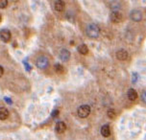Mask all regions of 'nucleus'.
I'll return each mask as SVG.
<instances>
[{
	"mask_svg": "<svg viewBox=\"0 0 146 140\" xmlns=\"http://www.w3.org/2000/svg\"><path fill=\"white\" fill-rule=\"evenodd\" d=\"M127 96H128V98H129V100H131V101H135L137 99V93L133 88H130L128 90Z\"/></svg>",
	"mask_w": 146,
	"mask_h": 140,
	"instance_id": "10",
	"label": "nucleus"
},
{
	"mask_svg": "<svg viewBox=\"0 0 146 140\" xmlns=\"http://www.w3.org/2000/svg\"><path fill=\"white\" fill-rule=\"evenodd\" d=\"M7 5H8V1H7V0H0V8H1V9H4V8H6Z\"/></svg>",
	"mask_w": 146,
	"mask_h": 140,
	"instance_id": "17",
	"label": "nucleus"
},
{
	"mask_svg": "<svg viewBox=\"0 0 146 140\" xmlns=\"http://www.w3.org/2000/svg\"><path fill=\"white\" fill-rule=\"evenodd\" d=\"M101 134H102L104 137L110 136V134H111V129H110L109 125H104L102 128H101Z\"/></svg>",
	"mask_w": 146,
	"mask_h": 140,
	"instance_id": "11",
	"label": "nucleus"
},
{
	"mask_svg": "<svg viewBox=\"0 0 146 140\" xmlns=\"http://www.w3.org/2000/svg\"><path fill=\"white\" fill-rule=\"evenodd\" d=\"M137 79H139V75H137V73H134V74H133L132 81H133L134 84H135V83L137 82Z\"/></svg>",
	"mask_w": 146,
	"mask_h": 140,
	"instance_id": "19",
	"label": "nucleus"
},
{
	"mask_svg": "<svg viewBox=\"0 0 146 140\" xmlns=\"http://www.w3.org/2000/svg\"><path fill=\"white\" fill-rule=\"evenodd\" d=\"M100 33V29L96 24H90L87 28V34L90 38H97Z\"/></svg>",
	"mask_w": 146,
	"mask_h": 140,
	"instance_id": "1",
	"label": "nucleus"
},
{
	"mask_svg": "<svg viewBox=\"0 0 146 140\" xmlns=\"http://www.w3.org/2000/svg\"><path fill=\"white\" fill-rule=\"evenodd\" d=\"M11 37H12V35L9 30L3 29L0 31V38H1V40L4 41V42H8V41L11 40Z\"/></svg>",
	"mask_w": 146,
	"mask_h": 140,
	"instance_id": "4",
	"label": "nucleus"
},
{
	"mask_svg": "<svg viewBox=\"0 0 146 140\" xmlns=\"http://www.w3.org/2000/svg\"><path fill=\"white\" fill-rule=\"evenodd\" d=\"M59 57L62 61H67L70 58V53L66 49H62V50H61V52H60Z\"/></svg>",
	"mask_w": 146,
	"mask_h": 140,
	"instance_id": "7",
	"label": "nucleus"
},
{
	"mask_svg": "<svg viewBox=\"0 0 146 140\" xmlns=\"http://www.w3.org/2000/svg\"><path fill=\"white\" fill-rule=\"evenodd\" d=\"M78 51H79V53L82 54V55H87L88 53V48L86 44H81L79 47H78Z\"/></svg>",
	"mask_w": 146,
	"mask_h": 140,
	"instance_id": "14",
	"label": "nucleus"
},
{
	"mask_svg": "<svg viewBox=\"0 0 146 140\" xmlns=\"http://www.w3.org/2000/svg\"><path fill=\"white\" fill-rule=\"evenodd\" d=\"M55 71L57 72V73H62L64 72V66L62 65V64L60 63H56L55 64Z\"/></svg>",
	"mask_w": 146,
	"mask_h": 140,
	"instance_id": "15",
	"label": "nucleus"
},
{
	"mask_svg": "<svg viewBox=\"0 0 146 140\" xmlns=\"http://www.w3.org/2000/svg\"><path fill=\"white\" fill-rule=\"evenodd\" d=\"M0 21H1V15H0Z\"/></svg>",
	"mask_w": 146,
	"mask_h": 140,
	"instance_id": "23",
	"label": "nucleus"
},
{
	"mask_svg": "<svg viewBox=\"0 0 146 140\" xmlns=\"http://www.w3.org/2000/svg\"><path fill=\"white\" fill-rule=\"evenodd\" d=\"M141 100L146 104V90L144 92H142V94H141Z\"/></svg>",
	"mask_w": 146,
	"mask_h": 140,
	"instance_id": "21",
	"label": "nucleus"
},
{
	"mask_svg": "<svg viewBox=\"0 0 146 140\" xmlns=\"http://www.w3.org/2000/svg\"><path fill=\"white\" fill-rule=\"evenodd\" d=\"M113 6H111V9H113V11H117V10H118L119 8H120V4L117 3V2H115V3L113 2Z\"/></svg>",
	"mask_w": 146,
	"mask_h": 140,
	"instance_id": "18",
	"label": "nucleus"
},
{
	"mask_svg": "<svg viewBox=\"0 0 146 140\" xmlns=\"http://www.w3.org/2000/svg\"><path fill=\"white\" fill-rule=\"evenodd\" d=\"M36 66H38V68L44 69V68H46V67L48 66L49 61H48V59L46 58L45 56H40V57H38V59H36Z\"/></svg>",
	"mask_w": 146,
	"mask_h": 140,
	"instance_id": "3",
	"label": "nucleus"
},
{
	"mask_svg": "<svg viewBox=\"0 0 146 140\" xmlns=\"http://www.w3.org/2000/svg\"><path fill=\"white\" fill-rule=\"evenodd\" d=\"M130 17H131V19L133 21L139 22L142 19V14H141V12L139 11V10H134V11L131 12Z\"/></svg>",
	"mask_w": 146,
	"mask_h": 140,
	"instance_id": "5",
	"label": "nucleus"
},
{
	"mask_svg": "<svg viewBox=\"0 0 146 140\" xmlns=\"http://www.w3.org/2000/svg\"><path fill=\"white\" fill-rule=\"evenodd\" d=\"M115 116H116V112H115V110H114L111 108V110H108V117L109 118L114 119V118H115Z\"/></svg>",
	"mask_w": 146,
	"mask_h": 140,
	"instance_id": "16",
	"label": "nucleus"
},
{
	"mask_svg": "<svg viewBox=\"0 0 146 140\" xmlns=\"http://www.w3.org/2000/svg\"><path fill=\"white\" fill-rule=\"evenodd\" d=\"M3 73H4V69H3V67L0 65V77H1L2 75H3Z\"/></svg>",
	"mask_w": 146,
	"mask_h": 140,
	"instance_id": "22",
	"label": "nucleus"
},
{
	"mask_svg": "<svg viewBox=\"0 0 146 140\" xmlns=\"http://www.w3.org/2000/svg\"><path fill=\"white\" fill-rule=\"evenodd\" d=\"M123 18V15L121 13H119L118 11H113L111 15V20L114 23H119L122 21Z\"/></svg>",
	"mask_w": 146,
	"mask_h": 140,
	"instance_id": "6",
	"label": "nucleus"
},
{
	"mask_svg": "<svg viewBox=\"0 0 146 140\" xmlns=\"http://www.w3.org/2000/svg\"><path fill=\"white\" fill-rule=\"evenodd\" d=\"M54 8H55V10L56 11H58V12H62V11H64V1H56L55 2V4H54Z\"/></svg>",
	"mask_w": 146,
	"mask_h": 140,
	"instance_id": "12",
	"label": "nucleus"
},
{
	"mask_svg": "<svg viewBox=\"0 0 146 140\" xmlns=\"http://www.w3.org/2000/svg\"><path fill=\"white\" fill-rule=\"evenodd\" d=\"M78 116L81 118H86L90 115V107L88 105H83L78 108Z\"/></svg>",
	"mask_w": 146,
	"mask_h": 140,
	"instance_id": "2",
	"label": "nucleus"
},
{
	"mask_svg": "<svg viewBox=\"0 0 146 140\" xmlns=\"http://www.w3.org/2000/svg\"><path fill=\"white\" fill-rule=\"evenodd\" d=\"M116 58L119 61H125L128 58V52L126 50H124V49H120V50L117 51Z\"/></svg>",
	"mask_w": 146,
	"mask_h": 140,
	"instance_id": "8",
	"label": "nucleus"
},
{
	"mask_svg": "<svg viewBox=\"0 0 146 140\" xmlns=\"http://www.w3.org/2000/svg\"><path fill=\"white\" fill-rule=\"evenodd\" d=\"M55 129H56V131L58 133H64V131H66V124H64V122L60 121V122H58V123L56 124Z\"/></svg>",
	"mask_w": 146,
	"mask_h": 140,
	"instance_id": "9",
	"label": "nucleus"
},
{
	"mask_svg": "<svg viewBox=\"0 0 146 140\" xmlns=\"http://www.w3.org/2000/svg\"><path fill=\"white\" fill-rule=\"evenodd\" d=\"M9 116V111L5 108H0V120H6Z\"/></svg>",
	"mask_w": 146,
	"mask_h": 140,
	"instance_id": "13",
	"label": "nucleus"
},
{
	"mask_svg": "<svg viewBox=\"0 0 146 140\" xmlns=\"http://www.w3.org/2000/svg\"><path fill=\"white\" fill-rule=\"evenodd\" d=\"M59 115V110H53L52 111V116L55 118V117H57V116Z\"/></svg>",
	"mask_w": 146,
	"mask_h": 140,
	"instance_id": "20",
	"label": "nucleus"
}]
</instances>
